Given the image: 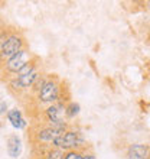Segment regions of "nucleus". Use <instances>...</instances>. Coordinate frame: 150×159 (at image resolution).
I'll use <instances>...</instances> for the list:
<instances>
[{"instance_id": "nucleus-1", "label": "nucleus", "mask_w": 150, "mask_h": 159, "mask_svg": "<svg viewBox=\"0 0 150 159\" xmlns=\"http://www.w3.org/2000/svg\"><path fill=\"white\" fill-rule=\"evenodd\" d=\"M42 74L39 67V59L35 58L32 62H29L17 75H13L7 78L9 90L15 94H22L25 91H30V87L38 80V77Z\"/></svg>"}, {"instance_id": "nucleus-2", "label": "nucleus", "mask_w": 150, "mask_h": 159, "mask_svg": "<svg viewBox=\"0 0 150 159\" xmlns=\"http://www.w3.org/2000/svg\"><path fill=\"white\" fill-rule=\"evenodd\" d=\"M64 84L65 83L59 77L54 75V74H49L48 75V81L45 83L43 88L35 96L38 103L51 106V104H55V103L61 101V103L67 104L68 101L64 98L65 97L64 96V90H67V87H64Z\"/></svg>"}, {"instance_id": "nucleus-3", "label": "nucleus", "mask_w": 150, "mask_h": 159, "mask_svg": "<svg viewBox=\"0 0 150 159\" xmlns=\"http://www.w3.org/2000/svg\"><path fill=\"white\" fill-rule=\"evenodd\" d=\"M52 146L58 148V149H61L64 152H68V151H84V149L88 148V145L81 130L75 129V127H69L61 136L55 139L52 142Z\"/></svg>"}, {"instance_id": "nucleus-4", "label": "nucleus", "mask_w": 150, "mask_h": 159, "mask_svg": "<svg viewBox=\"0 0 150 159\" xmlns=\"http://www.w3.org/2000/svg\"><path fill=\"white\" fill-rule=\"evenodd\" d=\"M35 58H36V57L30 52L29 48H23V49L19 51L17 54L13 55L12 58H9L6 62H3V65L0 68H2V72H3L4 75H7V78H10V77H13V75H17V74L29 62H32Z\"/></svg>"}, {"instance_id": "nucleus-5", "label": "nucleus", "mask_w": 150, "mask_h": 159, "mask_svg": "<svg viewBox=\"0 0 150 159\" xmlns=\"http://www.w3.org/2000/svg\"><path fill=\"white\" fill-rule=\"evenodd\" d=\"M23 48H28L26 46V38L23 36V34L19 32L17 29H7V35H6L3 48H2V55H0L2 65Z\"/></svg>"}, {"instance_id": "nucleus-6", "label": "nucleus", "mask_w": 150, "mask_h": 159, "mask_svg": "<svg viewBox=\"0 0 150 159\" xmlns=\"http://www.w3.org/2000/svg\"><path fill=\"white\" fill-rule=\"evenodd\" d=\"M65 130L64 129H58V127H54V126L49 125H42L39 126L36 130L33 132V139L36 145H45L46 148L52 146V142L55 139L61 136Z\"/></svg>"}, {"instance_id": "nucleus-7", "label": "nucleus", "mask_w": 150, "mask_h": 159, "mask_svg": "<svg viewBox=\"0 0 150 159\" xmlns=\"http://www.w3.org/2000/svg\"><path fill=\"white\" fill-rule=\"evenodd\" d=\"M126 159H150V146L147 143H131L127 146Z\"/></svg>"}, {"instance_id": "nucleus-8", "label": "nucleus", "mask_w": 150, "mask_h": 159, "mask_svg": "<svg viewBox=\"0 0 150 159\" xmlns=\"http://www.w3.org/2000/svg\"><path fill=\"white\" fill-rule=\"evenodd\" d=\"M6 151H7V155L13 159H17L22 155L23 143H22V139L17 134L12 133L6 138Z\"/></svg>"}, {"instance_id": "nucleus-9", "label": "nucleus", "mask_w": 150, "mask_h": 159, "mask_svg": "<svg viewBox=\"0 0 150 159\" xmlns=\"http://www.w3.org/2000/svg\"><path fill=\"white\" fill-rule=\"evenodd\" d=\"M6 119H7V121L10 123L13 129L23 130L28 127V121L23 117V113L19 109H9L7 113H6Z\"/></svg>"}, {"instance_id": "nucleus-10", "label": "nucleus", "mask_w": 150, "mask_h": 159, "mask_svg": "<svg viewBox=\"0 0 150 159\" xmlns=\"http://www.w3.org/2000/svg\"><path fill=\"white\" fill-rule=\"evenodd\" d=\"M64 153L65 152L58 149V148L49 146L45 148V151L42 153V159H64Z\"/></svg>"}, {"instance_id": "nucleus-11", "label": "nucleus", "mask_w": 150, "mask_h": 159, "mask_svg": "<svg viewBox=\"0 0 150 159\" xmlns=\"http://www.w3.org/2000/svg\"><path fill=\"white\" fill-rule=\"evenodd\" d=\"M65 110H67V119L68 120H72V119H75L79 114L81 106L78 103H75V101H68L67 104H65Z\"/></svg>"}, {"instance_id": "nucleus-12", "label": "nucleus", "mask_w": 150, "mask_h": 159, "mask_svg": "<svg viewBox=\"0 0 150 159\" xmlns=\"http://www.w3.org/2000/svg\"><path fill=\"white\" fill-rule=\"evenodd\" d=\"M48 75H49V74H43V72H42L41 75L38 77V80L33 83V85L30 87V91H32V94H35V96H36L38 93L41 91L42 88H43L45 83L48 81Z\"/></svg>"}, {"instance_id": "nucleus-13", "label": "nucleus", "mask_w": 150, "mask_h": 159, "mask_svg": "<svg viewBox=\"0 0 150 159\" xmlns=\"http://www.w3.org/2000/svg\"><path fill=\"white\" fill-rule=\"evenodd\" d=\"M64 159H84V151H68L64 153Z\"/></svg>"}, {"instance_id": "nucleus-14", "label": "nucleus", "mask_w": 150, "mask_h": 159, "mask_svg": "<svg viewBox=\"0 0 150 159\" xmlns=\"http://www.w3.org/2000/svg\"><path fill=\"white\" fill-rule=\"evenodd\" d=\"M84 159H97L95 152L92 151L90 146H88L87 149H84Z\"/></svg>"}, {"instance_id": "nucleus-15", "label": "nucleus", "mask_w": 150, "mask_h": 159, "mask_svg": "<svg viewBox=\"0 0 150 159\" xmlns=\"http://www.w3.org/2000/svg\"><path fill=\"white\" fill-rule=\"evenodd\" d=\"M7 110H9L7 103L0 98V116H2V114H6V113H7Z\"/></svg>"}, {"instance_id": "nucleus-16", "label": "nucleus", "mask_w": 150, "mask_h": 159, "mask_svg": "<svg viewBox=\"0 0 150 159\" xmlns=\"http://www.w3.org/2000/svg\"><path fill=\"white\" fill-rule=\"evenodd\" d=\"M6 29V28H4V25H3V22L0 20V34H2V32H3V30Z\"/></svg>"}, {"instance_id": "nucleus-17", "label": "nucleus", "mask_w": 150, "mask_h": 159, "mask_svg": "<svg viewBox=\"0 0 150 159\" xmlns=\"http://www.w3.org/2000/svg\"><path fill=\"white\" fill-rule=\"evenodd\" d=\"M147 41H149V43H150V29H149V32H147Z\"/></svg>"}]
</instances>
